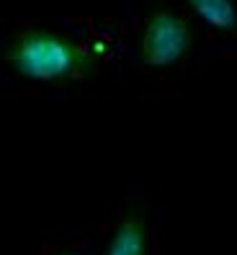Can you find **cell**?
I'll return each mask as SVG.
<instances>
[{"instance_id": "6da1fadb", "label": "cell", "mask_w": 237, "mask_h": 255, "mask_svg": "<svg viewBox=\"0 0 237 255\" xmlns=\"http://www.w3.org/2000/svg\"><path fill=\"white\" fill-rule=\"evenodd\" d=\"M13 70L28 80H78L91 72L93 54L80 44L47 31L21 34L8 52Z\"/></svg>"}, {"instance_id": "7a4b0ae2", "label": "cell", "mask_w": 237, "mask_h": 255, "mask_svg": "<svg viewBox=\"0 0 237 255\" xmlns=\"http://www.w3.org/2000/svg\"><path fill=\"white\" fill-rule=\"evenodd\" d=\"M191 47V28L183 18L160 10L150 18L142 34V62L150 67H168L178 62Z\"/></svg>"}, {"instance_id": "3957f363", "label": "cell", "mask_w": 237, "mask_h": 255, "mask_svg": "<svg viewBox=\"0 0 237 255\" xmlns=\"http://www.w3.org/2000/svg\"><path fill=\"white\" fill-rule=\"evenodd\" d=\"M144 222L131 214L118 224L106 255H144Z\"/></svg>"}, {"instance_id": "277c9868", "label": "cell", "mask_w": 237, "mask_h": 255, "mask_svg": "<svg viewBox=\"0 0 237 255\" xmlns=\"http://www.w3.org/2000/svg\"><path fill=\"white\" fill-rule=\"evenodd\" d=\"M191 8H194L199 16L222 31H230L237 26V10L232 0H188Z\"/></svg>"}]
</instances>
